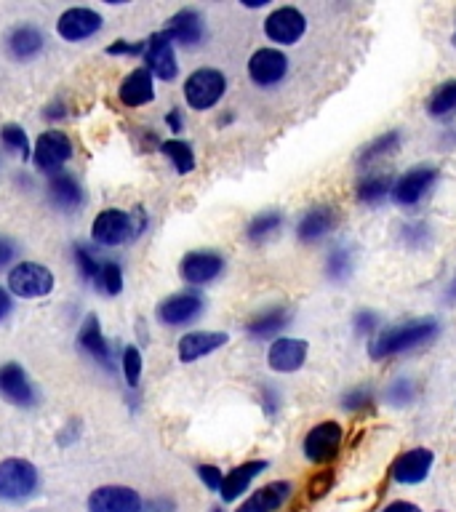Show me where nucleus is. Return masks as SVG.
Segmentation results:
<instances>
[{
    "instance_id": "nucleus-1",
    "label": "nucleus",
    "mask_w": 456,
    "mask_h": 512,
    "mask_svg": "<svg viewBox=\"0 0 456 512\" xmlns=\"http://www.w3.org/2000/svg\"><path fill=\"white\" fill-rule=\"evenodd\" d=\"M440 336V323L435 318H411L395 326L384 328L368 342V358L371 360H387L406 355L411 350L427 347L432 339Z\"/></svg>"
},
{
    "instance_id": "nucleus-2",
    "label": "nucleus",
    "mask_w": 456,
    "mask_h": 512,
    "mask_svg": "<svg viewBox=\"0 0 456 512\" xmlns=\"http://www.w3.org/2000/svg\"><path fill=\"white\" fill-rule=\"evenodd\" d=\"M144 224H147V216H144L142 206H136L131 214L120 211V208H104L94 219L91 235L99 246H120L128 238H136L144 230Z\"/></svg>"
},
{
    "instance_id": "nucleus-3",
    "label": "nucleus",
    "mask_w": 456,
    "mask_h": 512,
    "mask_svg": "<svg viewBox=\"0 0 456 512\" xmlns=\"http://www.w3.org/2000/svg\"><path fill=\"white\" fill-rule=\"evenodd\" d=\"M440 171L435 166H414L403 171L400 176H395V184H392L390 200L400 208H414L419 206L427 195L432 192V187L438 184Z\"/></svg>"
},
{
    "instance_id": "nucleus-4",
    "label": "nucleus",
    "mask_w": 456,
    "mask_h": 512,
    "mask_svg": "<svg viewBox=\"0 0 456 512\" xmlns=\"http://www.w3.org/2000/svg\"><path fill=\"white\" fill-rule=\"evenodd\" d=\"M344 443V427L336 419H323L302 440V454L310 464L334 462Z\"/></svg>"
},
{
    "instance_id": "nucleus-5",
    "label": "nucleus",
    "mask_w": 456,
    "mask_h": 512,
    "mask_svg": "<svg viewBox=\"0 0 456 512\" xmlns=\"http://www.w3.org/2000/svg\"><path fill=\"white\" fill-rule=\"evenodd\" d=\"M224 91H227V78H224V72L214 70V67L195 70L184 80V99L192 110H211L219 104Z\"/></svg>"
},
{
    "instance_id": "nucleus-6",
    "label": "nucleus",
    "mask_w": 456,
    "mask_h": 512,
    "mask_svg": "<svg viewBox=\"0 0 456 512\" xmlns=\"http://www.w3.org/2000/svg\"><path fill=\"white\" fill-rule=\"evenodd\" d=\"M264 35L278 46H296L307 35V16L296 6H278L264 19Z\"/></svg>"
},
{
    "instance_id": "nucleus-7",
    "label": "nucleus",
    "mask_w": 456,
    "mask_h": 512,
    "mask_svg": "<svg viewBox=\"0 0 456 512\" xmlns=\"http://www.w3.org/2000/svg\"><path fill=\"white\" fill-rule=\"evenodd\" d=\"M38 488V470L27 459H6L0 462V499L19 502Z\"/></svg>"
},
{
    "instance_id": "nucleus-8",
    "label": "nucleus",
    "mask_w": 456,
    "mask_h": 512,
    "mask_svg": "<svg viewBox=\"0 0 456 512\" xmlns=\"http://www.w3.org/2000/svg\"><path fill=\"white\" fill-rule=\"evenodd\" d=\"M8 291L14 296H22V299L51 294L54 291V272L38 262L16 264L14 270L8 272Z\"/></svg>"
},
{
    "instance_id": "nucleus-9",
    "label": "nucleus",
    "mask_w": 456,
    "mask_h": 512,
    "mask_svg": "<svg viewBox=\"0 0 456 512\" xmlns=\"http://www.w3.org/2000/svg\"><path fill=\"white\" fill-rule=\"evenodd\" d=\"M432 464H435V454L430 448H408V451L395 456V462L390 464V478L400 486H419L430 478Z\"/></svg>"
},
{
    "instance_id": "nucleus-10",
    "label": "nucleus",
    "mask_w": 456,
    "mask_h": 512,
    "mask_svg": "<svg viewBox=\"0 0 456 512\" xmlns=\"http://www.w3.org/2000/svg\"><path fill=\"white\" fill-rule=\"evenodd\" d=\"M288 67L291 62L280 48H256L248 59V78L259 88H272L286 80Z\"/></svg>"
},
{
    "instance_id": "nucleus-11",
    "label": "nucleus",
    "mask_w": 456,
    "mask_h": 512,
    "mask_svg": "<svg viewBox=\"0 0 456 512\" xmlns=\"http://www.w3.org/2000/svg\"><path fill=\"white\" fill-rule=\"evenodd\" d=\"M336 227H339V208L331 206V203H320V206L304 211L299 224H296V238L307 246H315L320 240H326Z\"/></svg>"
},
{
    "instance_id": "nucleus-12",
    "label": "nucleus",
    "mask_w": 456,
    "mask_h": 512,
    "mask_svg": "<svg viewBox=\"0 0 456 512\" xmlns=\"http://www.w3.org/2000/svg\"><path fill=\"white\" fill-rule=\"evenodd\" d=\"M72 158V142L70 136L64 134V131H46V134H40L38 144H35V150H32V163L38 171H56L59 166H64L67 160Z\"/></svg>"
},
{
    "instance_id": "nucleus-13",
    "label": "nucleus",
    "mask_w": 456,
    "mask_h": 512,
    "mask_svg": "<svg viewBox=\"0 0 456 512\" xmlns=\"http://www.w3.org/2000/svg\"><path fill=\"white\" fill-rule=\"evenodd\" d=\"M307 352H310V344L304 342V339L278 336V339H272L270 350H267V363L278 374H294V371H299L304 366Z\"/></svg>"
},
{
    "instance_id": "nucleus-14",
    "label": "nucleus",
    "mask_w": 456,
    "mask_h": 512,
    "mask_svg": "<svg viewBox=\"0 0 456 512\" xmlns=\"http://www.w3.org/2000/svg\"><path fill=\"white\" fill-rule=\"evenodd\" d=\"M142 496L128 486H102L88 496V512H142Z\"/></svg>"
},
{
    "instance_id": "nucleus-15",
    "label": "nucleus",
    "mask_w": 456,
    "mask_h": 512,
    "mask_svg": "<svg viewBox=\"0 0 456 512\" xmlns=\"http://www.w3.org/2000/svg\"><path fill=\"white\" fill-rule=\"evenodd\" d=\"M144 59H147V70L160 80H174L179 72L176 64L174 43L166 32H155L147 43H144Z\"/></svg>"
},
{
    "instance_id": "nucleus-16",
    "label": "nucleus",
    "mask_w": 456,
    "mask_h": 512,
    "mask_svg": "<svg viewBox=\"0 0 456 512\" xmlns=\"http://www.w3.org/2000/svg\"><path fill=\"white\" fill-rule=\"evenodd\" d=\"M224 270V256L219 251H190L179 264V275L187 283H211Z\"/></svg>"
},
{
    "instance_id": "nucleus-17",
    "label": "nucleus",
    "mask_w": 456,
    "mask_h": 512,
    "mask_svg": "<svg viewBox=\"0 0 456 512\" xmlns=\"http://www.w3.org/2000/svg\"><path fill=\"white\" fill-rule=\"evenodd\" d=\"M99 30H102V16L94 8H67L56 22V32L64 40H86Z\"/></svg>"
},
{
    "instance_id": "nucleus-18",
    "label": "nucleus",
    "mask_w": 456,
    "mask_h": 512,
    "mask_svg": "<svg viewBox=\"0 0 456 512\" xmlns=\"http://www.w3.org/2000/svg\"><path fill=\"white\" fill-rule=\"evenodd\" d=\"M203 312V296L200 294H174L158 304V320L166 326H184Z\"/></svg>"
},
{
    "instance_id": "nucleus-19",
    "label": "nucleus",
    "mask_w": 456,
    "mask_h": 512,
    "mask_svg": "<svg viewBox=\"0 0 456 512\" xmlns=\"http://www.w3.org/2000/svg\"><path fill=\"white\" fill-rule=\"evenodd\" d=\"M171 38V43H182V46H198L203 35H206V22L195 8H182L168 19V27L163 30Z\"/></svg>"
},
{
    "instance_id": "nucleus-20",
    "label": "nucleus",
    "mask_w": 456,
    "mask_h": 512,
    "mask_svg": "<svg viewBox=\"0 0 456 512\" xmlns=\"http://www.w3.org/2000/svg\"><path fill=\"white\" fill-rule=\"evenodd\" d=\"M291 494H294V486L288 480H272L267 486L256 488L235 512H275L291 499Z\"/></svg>"
},
{
    "instance_id": "nucleus-21",
    "label": "nucleus",
    "mask_w": 456,
    "mask_h": 512,
    "mask_svg": "<svg viewBox=\"0 0 456 512\" xmlns=\"http://www.w3.org/2000/svg\"><path fill=\"white\" fill-rule=\"evenodd\" d=\"M0 395L22 408H30L35 403V390L19 363H6L0 368Z\"/></svg>"
},
{
    "instance_id": "nucleus-22",
    "label": "nucleus",
    "mask_w": 456,
    "mask_h": 512,
    "mask_svg": "<svg viewBox=\"0 0 456 512\" xmlns=\"http://www.w3.org/2000/svg\"><path fill=\"white\" fill-rule=\"evenodd\" d=\"M48 200L59 211H78L86 203V192L78 184V179L70 174H54L48 179Z\"/></svg>"
},
{
    "instance_id": "nucleus-23",
    "label": "nucleus",
    "mask_w": 456,
    "mask_h": 512,
    "mask_svg": "<svg viewBox=\"0 0 456 512\" xmlns=\"http://www.w3.org/2000/svg\"><path fill=\"white\" fill-rule=\"evenodd\" d=\"M227 342H230V336L224 331H192V334L182 336V342H179V358L182 363H195Z\"/></svg>"
},
{
    "instance_id": "nucleus-24",
    "label": "nucleus",
    "mask_w": 456,
    "mask_h": 512,
    "mask_svg": "<svg viewBox=\"0 0 456 512\" xmlns=\"http://www.w3.org/2000/svg\"><path fill=\"white\" fill-rule=\"evenodd\" d=\"M291 323V310L283 304L267 307V310L256 312L254 318L246 323V334L251 339H278V334Z\"/></svg>"
},
{
    "instance_id": "nucleus-25",
    "label": "nucleus",
    "mask_w": 456,
    "mask_h": 512,
    "mask_svg": "<svg viewBox=\"0 0 456 512\" xmlns=\"http://www.w3.org/2000/svg\"><path fill=\"white\" fill-rule=\"evenodd\" d=\"M395 176L384 174V171H363L355 184V198L360 206H379L390 198Z\"/></svg>"
},
{
    "instance_id": "nucleus-26",
    "label": "nucleus",
    "mask_w": 456,
    "mask_h": 512,
    "mask_svg": "<svg viewBox=\"0 0 456 512\" xmlns=\"http://www.w3.org/2000/svg\"><path fill=\"white\" fill-rule=\"evenodd\" d=\"M270 464L264 462V459H254V462H243L238 464L235 470H230V475H224L222 488H219V494H222L224 502H235L240 494H246L248 486H251V480L256 475H262Z\"/></svg>"
},
{
    "instance_id": "nucleus-27",
    "label": "nucleus",
    "mask_w": 456,
    "mask_h": 512,
    "mask_svg": "<svg viewBox=\"0 0 456 512\" xmlns=\"http://www.w3.org/2000/svg\"><path fill=\"white\" fill-rule=\"evenodd\" d=\"M120 102L126 107H142V104L152 102L155 99V88H152V72L147 67H136L131 75L123 78L120 83Z\"/></svg>"
},
{
    "instance_id": "nucleus-28",
    "label": "nucleus",
    "mask_w": 456,
    "mask_h": 512,
    "mask_svg": "<svg viewBox=\"0 0 456 512\" xmlns=\"http://www.w3.org/2000/svg\"><path fill=\"white\" fill-rule=\"evenodd\" d=\"M43 46H46V35L35 24H19L8 35V54L14 56V59H22V62L38 56Z\"/></svg>"
},
{
    "instance_id": "nucleus-29",
    "label": "nucleus",
    "mask_w": 456,
    "mask_h": 512,
    "mask_svg": "<svg viewBox=\"0 0 456 512\" xmlns=\"http://www.w3.org/2000/svg\"><path fill=\"white\" fill-rule=\"evenodd\" d=\"M400 131L398 128H392V131H384L374 139V142H368L363 150L358 152V158H355V166L360 171H371V166H376L382 158H390L392 152H398L400 147Z\"/></svg>"
},
{
    "instance_id": "nucleus-30",
    "label": "nucleus",
    "mask_w": 456,
    "mask_h": 512,
    "mask_svg": "<svg viewBox=\"0 0 456 512\" xmlns=\"http://www.w3.org/2000/svg\"><path fill=\"white\" fill-rule=\"evenodd\" d=\"M78 342H80V350H86L91 358L99 360L102 366L110 368L112 363L110 344H107V339H104L102 326H99V318H96V315H88L86 323L80 326Z\"/></svg>"
},
{
    "instance_id": "nucleus-31",
    "label": "nucleus",
    "mask_w": 456,
    "mask_h": 512,
    "mask_svg": "<svg viewBox=\"0 0 456 512\" xmlns=\"http://www.w3.org/2000/svg\"><path fill=\"white\" fill-rule=\"evenodd\" d=\"M427 115L435 120H446L456 115V78L443 80L427 99Z\"/></svg>"
},
{
    "instance_id": "nucleus-32",
    "label": "nucleus",
    "mask_w": 456,
    "mask_h": 512,
    "mask_svg": "<svg viewBox=\"0 0 456 512\" xmlns=\"http://www.w3.org/2000/svg\"><path fill=\"white\" fill-rule=\"evenodd\" d=\"M326 278L334 280V283H344V280H350V275L355 272V251L350 246H334L328 251L326 256Z\"/></svg>"
},
{
    "instance_id": "nucleus-33",
    "label": "nucleus",
    "mask_w": 456,
    "mask_h": 512,
    "mask_svg": "<svg viewBox=\"0 0 456 512\" xmlns=\"http://www.w3.org/2000/svg\"><path fill=\"white\" fill-rule=\"evenodd\" d=\"M384 403L392 408H408L414 406V400L419 398V384L414 379H408V376H398V379H392L387 384V390H384Z\"/></svg>"
},
{
    "instance_id": "nucleus-34",
    "label": "nucleus",
    "mask_w": 456,
    "mask_h": 512,
    "mask_svg": "<svg viewBox=\"0 0 456 512\" xmlns=\"http://www.w3.org/2000/svg\"><path fill=\"white\" fill-rule=\"evenodd\" d=\"M280 227H283V214L280 211H262L256 214L246 227V235L251 243H264L270 240L272 235H278Z\"/></svg>"
},
{
    "instance_id": "nucleus-35",
    "label": "nucleus",
    "mask_w": 456,
    "mask_h": 512,
    "mask_svg": "<svg viewBox=\"0 0 456 512\" xmlns=\"http://www.w3.org/2000/svg\"><path fill=\"white\" fill-rule=\"evenodd\" d=\"M376 403V392L371 384H355L350 390L342 392V398H339V406L347 414H360V411H368V408H374Z\"/></svg>"
},
{
    "instance_id": "nucleus-36",
    "label": "nucleus",
    "mask_w": 456,
    "mask_h": 512,
    "mask_svg": "<svg viewBox=\"0 0 456 512\" xmlns=\"http://www.w3.org/2000/svg\"><path fill=\"white\" fill-rule=\"evenodd\" d=\"M94 286L96 291L104 296L120 294V291H123V270H120V264L104 262L102 267H99V272H96Z\"/></svg>"
},
{
    "instance_id": "nucleus-37",
    "label": "nucleus",
    "mask_w": 456,
    "mask_h": 512,
    "mask_svg": "<svg viewBox=\"0 0 456 512\" xmlns=\"http://www.w3.org/2000/svg\"><path fill=\"white\" fill-rule=\"evenodd\" d=\"M160 150L166 152V158L174 163L179 174H190V171H195V155H192V147L187 142H182V139L163 142L160 144Z\"/></svg>"
},
{
    "instance_id": "nucleus-38",
    "label": "nucleus",
    "mask_w": 456,
    "mask_h": 512,
    "mask_svg": "<svg viewBox=\"0 0 456 512\" xmlns=\"http://www.w3.org/2000/svg\"><path fill=\"white\" fill-rule=\"evenodd\" d=\"M400 240H403L408 248H416V251L424 246H430V240H432L430 224L424 222V219H411V222H406L403 227H400Z\"/></svg>"
},
{
    "instance_id": "nucleus-39",
    "label": "nucleus",
    "mask_w": 456,
    "mask_h": 512,
    "mask_svg": "<svg viewBox=\"0 0 456 512\" xmlns=\"http://www.w3.org/2000/svg\"><path fill=\"white\" fill-rule=\"evenodd\" d=\"M382 326V320H379V312L374 310H358L352 315V331L363 339H374L376 331Z\"/></svg>"
},
{
    "instance_id": "nucleus-40",
    "label": "nucleus",
    "mask_w": 456,
    "mask_h": 512,
    "mask_svg": "<svg viewBox=\"0 0 456 512\" xmlns=\"http://www.w3.org/2000/svg\"><path fill=\"white\" fill-rule=\"evenodd\" d=\"M0 139L6 147H11L14 152H19L22 158L30 155V142H27V134H24L22 128L16 126V123H8V126L0 128Z\"/></svg>"
},
{
    "instance_id": "nucleus-41",
    "label": "nucleus",
    "mask_w": 456,
    "mask_h": 512,
    "mask_svg": "<svg viewBox=\"0 0 456 512\" xmlns=\"http://www.w3.org/2000/svg\"><path fill=\"white\" fill-rule=\"evenodd\" d=\"M123 376H126L128 387L139 384V376H142V352L136 350V347H126L123 350Z\"/></svg>"
},
{
    "instance_id": "nucleus-42",
    "label": "nucleus",
    "mask_w": 456,
    "mask_h": 512,
    "mask_svg": "<svg viewBox=\"0 0 456 512\" xmlns=\"http://www.w3.org/2000/svg\"><path fill=\"white\" fill-rule=\"evenodd\" d=\"M75 262H78L80 275H83L86 280H94L96 272H99V267H102V264L94 259V254H91L86 246H80V243L75 246Z\"/></svg>"
},
{
    "instance_id": "nucleus-43",
    "label": "nucleus",
    "mask_w": 456,
    "mask_h": 512,
    "mask_svg": "<svg viewBox=\"0 0 456 512\" xmlns=\"http://www.w3.org/2000/svg\"><path fill=\"white\" fill-rule=\"evenodd\" d=\"M331 486H334V472L331 470H323L318 472L315 478L310 480V486H307V491H310L312 499H318V496H323L326 491H331Z\"/></svg>"
},
{
    "instance_id": "nucleus-44",
    "label": "nucleus",
    "mask_w": 456,
    "mask_h": 512,
    "mask_svg": "<svg viewBox=\"0 0 456 512\" xmlns=\"http://www.w3.org/2000/svg\"><path fill=\"white\" fill-rule=\"evenodd\" d=\"M198 478L206 483V488H211V491H219V488H222L224 475L219 467H214V464H200Z\"/></svg>"
},
{
    "instance_id": "nucleus-45",
    "label": "nucleus",
    "mask_w": 456,
    "mask_h": 512,
    "mask_svg": "<svg viewBox=\"0 0 456 512\" xmlns=\"http://www.w3.org/2000/svg\"><path fill=\"white\" fill-rule=\"evenodd\" d=\"M107 54H112V56L144 54V43H126V40H115V43L107 48Z\"/></svg>"
},
{
    "instance_id": "nucleus-46",
    "label": "nucleus",
    "mask_w": 456,
    "mask_h": 512,
    "mask_svg": "<svg viewBox=\"0 0 456 512\" xmlns=\"http://www.w3.org/2000/svg\"><path fill=\"white\" fill-rule=\"evenodd\" d=\"M262 403H264V411H267V416L278 414V408H280L278 390H272L270 384H267V387H262Z\"/></svg>"
},
{
    "instance_id": "nucleus-47",
    "label": "nucleus",
    "mask_w": 456,
    "mask_h": 512,
    "mask_svg": "<svg viewBox=\"0 0 456 512\" xmlns=\"http://www.w3.org/2000/svg\"><path fill=\"white\" fill-rule=\"evenodd\" d=\"M14 256H16V243L11 238H6V235H0V267H6Z\"/></svg>"
},
{
    "instance_id": "nucleus-48",
    "label": "nucleus",
    "mask_w": 456,
    "mask_h": 512,
    "mask_svg": "<svg viewBox=\"0 0 456 512\" xmlns=\"http://www.w3.org/2000/svg\"><path fill=\"white\" fill-rule=\"evenodd\" d=\"M382 512H422V507L414 502H406V499H395V502L387 504Z\"/></svg>"
},
{
    "instance_id": "nucleus-49",
    "label": "nucleus",
    "mask_w": 456,
    "mask_h": 512,
    "mask_svg": "<svg viewBox=\"0 0 456 512\" xmlns=\"http://www.w3.org/2000/svg\"><path fill=\"white\" fill-rule=\"evenodd\" d=\"M147 512H174V502L171 499H152L147 504Z\"/></svg>"
},
{
    "instance_id": "nucleus-50",
    "label": "nucleus",
    "mask_w": 456,
    "mask_h": 512,
    "mask_svg": "<svg viewBox=\"0 0 456 512\" xmlns=\"http://www.w3.org/2000/svg\"><path fill=\"white\" fill-rule=\"evenodd\" d=\"M8 312H11V294H8L6 288H0V320L6 318Z\"/></svg>"
},
{
    "instance_id": "nucleus-51",
    "label": "nucleus",
    "mask_w": 456,
    "mask_h": 512,
    "mask_svg": "<svg viewBox=\"0 0 456 512\" xmlns=\"http://www.w3.org/2000/svg\"><path fill=\"white\" fill-rule=\"evenodd\" d=\"M166 123L171 126V131H182V115H179V110L168 112Z\"/></svg>"
},
{
    "instance_id": "nucleus-52",
    "label": "nucleus",
    "mask_w": 456,
    "mask_h": 512,
    "mask_svg": "<svg viewBox=\"0 0 456 512\" xmlns=\"http://www.w3.org/2000/svg\"><path fill=\"white\" fill-rule=\"evenodd\" d=\"M64 112H67V110H64L62 104H51V107H48V110H46V118H48V120L64 118Z\"/></svg>"
},
{
    "instance_id": "nucleus-53",
    "label": "nucleus",
    "mask_w": 456,
    "mask_h": 512,
    "mask_svg": "<svg viewBox=\"0 0 456 512\" xmlns=\"http://www.w3.org/2000/svg\"><path fill=\"white\" fill-rule=\"evenodd\" d=\"M446 299H448V302H456V278L451 280V283H448V288H446Z\"/></svg>"
},
{
    "instance_id": "nucleus-54",
    "label": "nucleus",
    "mask_w": 456,
    "mask_h": 512,
    "mask_svg": "<svg viewBox=\"0 0 456 512\" xmlns=\"http://www.w3.org/2000/svg\"><path fill=\"white\" fill-rule=\"evenodd\" d=\"M264 3H267V0H246L248 8H262Z\"/></svg>"
},
{
    "instance_id": "nucleus-55",
    "label": "nucleus",
    "mask_w": 456,
    "mask_h": 512,
    "mask_svg": "<svg viewBox=\"0 0 456 512\" xmlns=\"http://www.w3.org/2000/svg\"><path fill=\"white\" fill-rule=\"evenodd\" d=\"M451 46L456 48V30H454V35H451Z\"/></svg>"
},
{
    "instance_id": "nucleus-56",
    "label": "nucleus",
    "mask_w": 456,
    "mask_h": 512,
    "mask_svg": "<svg viewBox=\"0 0 456 512\" xmlns=\"http://www.w3.org/2000/svg\"><path fill=\"white\" fill-rule=\"evenodd\" d=\"M211 512H222V510H219V507H214V510H211Z\"/></svg>"
}]
</instances>
